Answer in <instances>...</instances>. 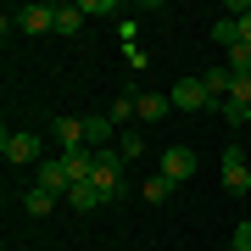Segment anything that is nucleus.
<instances>
[{
  "mask_svg": "<svg viewBox=\"0 0 251 251\" xmlns=\"http://www.w3.org/2000/svg\"><path fill=\"white\" fill-rule=\"evenodd\" d=\"M229 73H234V78H240V73H251V45H234L229 50V62H224Z\"/></svg>",
  "mask_w": 251,
  "mask_h": 251,
  "instance_id": "obj_18",
  "label": "nucleus"
},
{
  "mask_svg": "<svg viewBox=\"0 0 251 251\" xmlns=\"http://www.w3.org/2000/svg\"><path fill=\"white\" fill-rule=\"evenodd\" d=\"M90 184L100 190V201H117V196H123V156H117V151H95Z\"/></svg>",
  "mask_w": 251,
  "mask_h": 251,
  "instance_id": "obj_1",
  "label": "nucleus"
},
{
  "mask_svg": "<svg viewBox=\"0 0 251 251\" xmlns=\"http://www.w3.org/2000/svg\"><path fill=\"white\" fill-rule=\"evenodd\" d=\"M23 206H28V218H45L50 206H56V196H50V190H39V184H34V190H23Z\"/></svg>",
  "mask_w": 251,
  "mask_h": 251,
  "instance_id": "obj_14",
  "label": "nucleus"
},
{
  "mask_svg": "<svg viewBox=\"0 0 251 251\" xmlns=\"http://www.w3.org/2000/svg\"><path fill=\"white\" fill-rule=\"evenodd\" d=\"M112 151H117V156L128 162V156H140V151H145V140L134 134V128H123V134H117V145H112Z\"/></svg>",
  "mask_w": 251,
  "mask_h": 251,
  "instance_id": "obj_16",
  "label": "nucleus"
},
{
  "mask_svg": "<svg viewBox=\"0 0 251 251\" xmlns=\"http://www.w3.org/2000/svg\"><path fill=\"white\" fill-rule=\"evenodd\" d=\"M246 123H251V112H246Z\"/></svg>",
  "mask_w": 251,
  "mask_h": 251,
  "instance_id": "obj_21",
  "label": "nucleus"
},
{
  "mask_svg": "<svg viewBox=\"0 0 251 251\" xmlns=\"http://www.w3.org/2000/svg\"><path fill=\"white\" fill-rule=\"evenodd\" d=\"M34 184H39V190H50V196H67V190H73V179H67V168H62V156H45V162H39V173H34Z\"/></svg>",
  "mask_w": 251,
  "mask_h": 251,
  "instance_id": "obj_8",
  "label": "nucleus"
},
{
  "mask_svg": "<svg viewBox=\"0 0 251 251\" xmlns=\"http://www.w3.org/2000/svg\"><path fill=\"white\" fill-rule=\"evenodd\" d=\"M67 206H73V212H95V206H100V190H95L90 179L73 184V190H67Z\"/></svg>",
  "mask_w": 251,
  "mask_h": 251,
  "instance_id": "obj_11",
  "label": "nucleus"
},
{
  "mask_svg": "<svg viewBox=\"0 0 251 251\" xmlns=\"http://www.w3.org/2000/svg\"><path fill=\"white\" fill-rule=\"evenodd\" d=\"M168 95H173V106H179V112H206V106H218V100L206 95V84H201V78H179Z\"/></svg>",
  "mask_w": 251,
  "mask_h": 251,
  "instance_id": "obj_3",
  "label": "nucleus"
},
{
  "mask_svg": "<svg viewBox=\"0 0 251 251\" xmlns=\"http://www.w3.org/2000/svg\"><path fill=\"white\" fill-rule=\"evenodd\" d=\"M84 28V6H56V34H78Z\"/></svg>",
  "mask_w": 251,
  "mask_h": 251,
  "instance_id": "obj_15",
  "label": "nucleus"
},
{
  "mask_svg": "<svg viewBox=\"0 0 251 251\" xmlns=\"http://www.w3.org/2000/svg\"><path fill=\"white\" fill-rule=\"evenodd\" d=\"M11 23H17L23 34H50V28H56V6H17Z\"/></svg>",
  "mask_w": 251,
  "mask_h": 251,
  "instance_id": "obj_6",
  "label": "nucleus"
},
{
  "mask_svg": "<svg viewBox=\"0 0 251 251\" xmlns=\"http://www.w3.org/2000/svg\"><path fill=\"white\" fill-rule=\"evenodd\" d=\"M201 84H206V95L224 106V100H229V84H234V73H229V67H206V73H201Z\"/></svg>",
  "mask_w": 251,
  "mask_h": 251,
  "instance_id": "obj_10",
  "label": "nucleus"
},
{
  "mask_svg": "<svg viewBox=\"0 0 251 251\" xmlns=\"http://www.w3.org/2000/svg\"><path fill=\"white\" fill-rule=\"evenodd\" d=\"M0 151H6L11 168H23V162H34V168H39V162H45V156H39V140H34V134H23V128H17V134L6 128V134H0Z\"/></svg>",
  "mask_w": 251,
  "mask_h": 251,
  "instance_id": "obj_2",
  "label": "nucleus"
},
{
  "mask_svg": "<svg viewBox=\"0 0 251 251\" xmlns=\"http://www.w3.org/2000/svg\"><path fill=\"white\" fill-rule=\"evenodd\" d=\"M84 145H90V151H112V145H117V123H112L106 112H90V117H84Z\"/></svg>",
  "mask_w": 251,
  "mask_h": 251,
  "instance_id": "obj_5",
  "label": "nucleus"
},
{
  "mask_svg": "<svg viewBox=\"0 0 251 251\" xmlns=\"http://www.w3.org/2000/svg\"><path fill=\"white\" fill-rule=\"evenodd\" d=\"M168 196H173V179L151 173V179H145V201H168Z\"/></svg>",
  "mask_w": 251,
  "mask_h": 251,
  "instance_id": "obj_17",
  "label": "nucleus"
},
{
  "mask_svg": "<svg viewBox=\"0 0 251 251\" xmlns=\"http://www.w3.org/2000/svg\"><path fill=\"white\" fill-rule=\"evenodd\" d=\"M168 112H173V95H151V90L140 95V117L145 123H156V117H168Z\"/></svg>",
  "mask_w": 251,
  "mask_h": 251,
  "instance_id": "obj_12",
  "label": "nucleus"
},
{
  "mask_svg": "<svg viewBox=\"0 0 251 251\" xmlns=\"http://www.w3.org/2000/svg\"><path fill=\"white\" fill-rule=\"evenodd\" d=\"M106 117H112V123H128V117H140V95H134V90H123V95L106 106Z\"/></svg>",
  "mask_w": 251,
  "mask_h": 251,
  "instance_id": "obj_13",
  "label": "nucleus"
},
{
  "mask_svg": "<svg viewBox=\"0 0 251 251\" xmlns=\"http://www.w3.org/2000/svg\"><path fill=\"white\" fill-rule=\"evenodd\" d=\"M229 251H251V224H234V240H229Z\"/></svg>",
  "mask_w": 251,
  "mask_h": 251,
  "instance_id": "obj_20",
  "label": "nucleus"
},
{
  "mask_svg": "<svg viewBox=\"0 0 251 251\" xmlns=\"http://www.w3.org/2000/svg\"><path fill=\"white\" fill-rule=\"evenodd\" d=\"M56 145L67 151H84V117H56Z\"/></svg>",
  "mask_w": 251,
  "mask_h": 251,
  "instance_id": "obj_9",
  "label": "nucleus"
},
{
  "mask_svg": "<svg viewBox=\"0 0 251 251\" xmlns=\"http://www.w3.org/2000/svg\"><path fill=\"white\" fill-rule=\"evenodd\" d=\"M218 173H224V184L234 190V196H246V190H251V168H246L240 145H229V151H224V168H218Z\"/></svg>",
  "mask_w": 251,
  "mask_h": 251,
  "instance_id": "obj_7",
  "label": "nucleus"
},
{
  "mask_svg": "<svg viewBox=\"0 0 251 251\" xmlns=\"http://www.w3.org/2000/svg\"><path fill=\"white\" fill-rule=\"evenodd\" d=\"M162 179H173V184H184V179H196V151H184V145H168L162 151Z\"/></svg>",
  "mask_w": 251,
  "mask_h": 251,
  "instance_id": "obj_4",
  "label": "nucleus"
},
{
  "mask_svg": "<svg viewBox=\"0 0 251 251\" xmlns=\"http://www.w3.org/2000/svg\"><path fill=\"white\" fill-rule=\"evenodd\" d=\"M212 39H218V45H224V50H234V17H224V23H212Z\"/></svg>",
  "mask_w": 251,
  "mask_h": 251,
  "instance_id": "obj_19",
  "label": "nucleus"
}]
</instances>
